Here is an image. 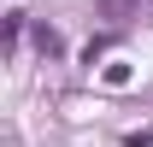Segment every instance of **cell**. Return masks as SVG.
<instances>
[{
	"instance_id": "cell-1",
	"label": "cell",
	"mask_w": 153,
	"mask_h": 147,
	"mask_svg": "<svg viewBox=\"0 0 153 147\" xmlns=\"http://www.w3.org/2000/svg\"><path fill=\"white\" fill-rule=\"evenodd\" d=\"M36 47H41V59H59V53H65V36H59L53 24H41V30H36Z\"/></svg>"
},
{
	"instance_id": "cell-2",
	"label": "cell",
	"mask_w": 153,
	"mask_h": 147,
	"mask_svg": "<svg viewBox=\"0 0 153 147\" xmlns=\"http://www.w3.org/2000/svg\"><path fill=\"white\" fill-rule=\"evenodd\" d=\"M130 147H153V129H130Z\"/></svg>"
}]
</instances>
